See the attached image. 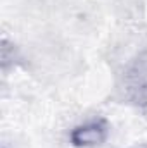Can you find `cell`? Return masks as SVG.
<instances>
[{"instance_id": "1", "label": "cell", "mask_w": 147, "mask_h": 148, "mask_svg": "<svg viewBox=\"0 0 147 148\" xmlns=\"http://www.w3.org/2000/svg\"><path fill=\"white\" fill-rule=\"evenodd\" d=\"M119 91L128 105L147 112V52L137 55L126 66L121 74Z\"/></svg>"}, {"instance_id": "2", "label": "cell", "mask_w": 147, "mask_h": 148, "mask_svg": "<svg viewBox=\"0 0 147 148\" xmlns=\"http://www.w3.org/2000/svg\"><path fill=\"white\" fill-rule=\"evenodd\" d=\"M109 138V124L104 119H94L74 126L69 133V141L76 148H97Z\"/></svg>"}]
</instances>
